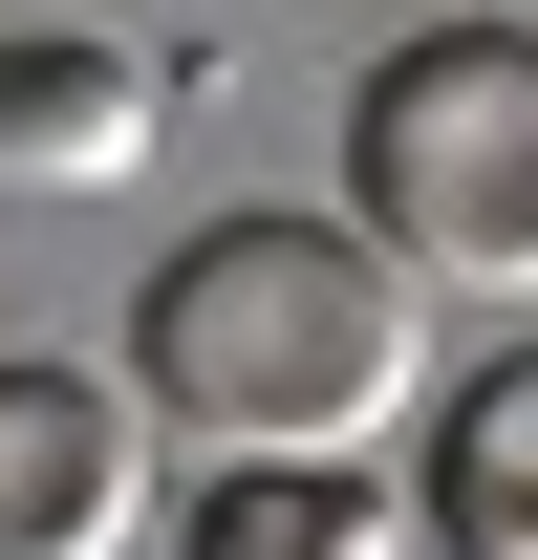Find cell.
I'll list each match as a JSON object with an SVG mask.
<instances>
[{
	"label": "cell",
	"instance_id": "6da1fadb",
	"mask_svg": "<svg viewBox=\"0 0 538 560\" xmlns=\"http://www.w3.org/2000/svg\"><path fill=\"white\" fill-rule=\"evenodd\" d=\"M130 388L195 475H366L431 410V280L366 215H195L130 302Z\"/></svg>",
	"mask_w": 538,
	"mask_h": 560
},
{
	"label": "cell",
	"instance_id": "7a4b0ae2",
	"mask_svg": "<svg viewBox=\"0 0 538 560\" xmlns=\"http://www.w3.org/2000/svg\"><path fill=\"white\" fill-rule=\"evenodd\" d=\"M344 215L453 302H538V22H409L344 108Z\"/></svg>",
	"mask_w": 538,
	"mask_h": 560
},
{
	"label": "cell",
	"instance_id": "3957f363",
	"mask_svg": "<svg viewBox=\"0 0 538 560\" xmlns=\"http://www.w3.org/2000/svg\"><path fill=\"white\" fill-rule=\"evenodd\" d=\"M151 539V388L0 346V560H130Z\"/></svg>",
	"mask_w": 538,
	"mask_h": 560
},
{
	"label": "cell",
	"instance_id": "277c9868",
	"mask_svg": "<svg viewBox=\"0 0 538 560\" xmlns=\"http://www.w3.org/2000/svg\"><path fill=\"white\" fill-rule=\"evenodd\" d=\"M130 173H151L130 44H0V195H130Z\"/></svg>",
	"mask_w": 538,
	"mask_h": 560
},
{
	"label": "cell",
	"instance_id": "5b68a950",
	"mask_svg": "<svg viewBox=\"0 0 538 560\" xmlns=\"http://www.w3.org/2000/svg\"><path fill=\"white\" fill-rule=\"evenodd\" d=\"M431 539L453 560H538V346H495V366H453L431 388Z\"/></svg>",
	"mask_w": 538,
	"mask_h": 560
},
{
	"label": "cell",
	"instance_id": "8992f818",
	"mask_svg": "<svg viewBox=\"0 0 538 560\" xmlns=\"http://www.w3.org/2000/svg\"><path fill=\"white\" fill-rule=\"evenodd\" d=\"M431 495L409 475H195L173 495V560H409Z\"/></svg>",
	"mask_w": 538,
	"mask_h": 560
}]
</instances>
